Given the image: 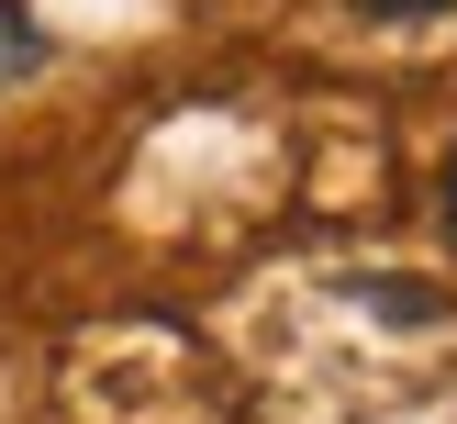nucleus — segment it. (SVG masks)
<instances>
[{
    "instance_id": "7ed1b4c3",
    "label": "nucleus",
    "mask_w": 457,
    "mask_h": 424,
    "mask_svg": "<svg viewBox=\"0 0 457 424\" xmlns=\"http://www.w3.org/2000/svg\"><path fill=\"white\" fill-rule=\"evenodd\" d=\"M436 212H446V235H457V145H446V179H436Z\"/></svg>"
},
{
    "instance_id": "f03ea898",
    "label": "nucleus",
    "mask_w": 457,
    "mask_h": 424,
    "mask_svg": "<svg viewBox=\"0 0 457 424\" xmlns=\"http://www.w3.org/2000/svg\"><path fill=\"white\" fill-rule=\"evenodd\" d=\"M0 67H34V34H22V12H0Z\"/></svg>"
},
{
    "instance_id": "f257e3e1",
    "label": "nucleus",
    "mask_w": 457,
    "mask_h": 424,
    "mask_svg": "<svg viewBox=\"0 0 457 424\" xmlns=\"http://www.w3.org/2000/svg\"><path fill=\"white\" fill-rule=\"evenodd\" d=\"M369 22H436V12H457V0H357Z\"/></svg>"
}]
</instances>
